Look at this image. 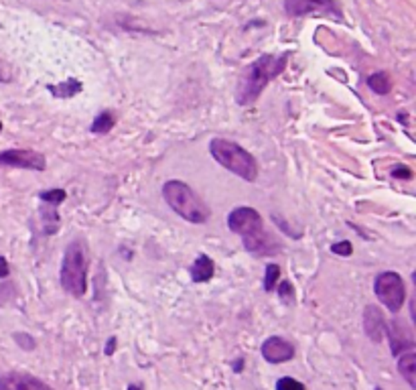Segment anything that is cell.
Instances as JSON below:
<instances>
[{
  "mask_svg": "<svg viewBox=\"0 0 416 390\" xmlns=\"http://www.w3.org/2000/svg\"><path fill=\"white\" fill-rule=\"evenodd\" d=\"M228 226L234 234L244 238V246L254 254H268L270 252V236L264 232L262 215L254 208H236L228 217Z\"/></svg>",
  "mask_w": 416,
  "mask_h": 390,
  "instance_id": "obj_2",
  "label": "cell"
},
{
  "mask_svg": "<svg viewBox=\"0 0 416 390\" xmlns=\"http://www.w3.org/2000/svg\"><path fill=\"white\" fill-rule=\"evenodd\" d=\"M14 338H17V340H23V342H19V344H21V348H29V350H33V348H35V344H33V338H31V335L17 333Z\"/></svg>",
  "mask_w": 416,
  "mask_h": 390,
  "instance_id": "obj_22",
  "label": "cell"
},
{
  "mask_svg": "<svg viewBox=\"0 0 416 390\" xmlns=\"http://www.w3.org/2000/svg\"><path fill=\"white\" fill-rule=\"evenodd\" d=\"M209 150L213 155V159L226 167L228 171H232L234 175L242 177L244 181H256L258 177V165L256 159L236 142L228 141V139H213L209 142Z\"/></svg>",
  "mask_w": 416,
  "mask_h": 390,
  "instance_id": "obj_4",
  "label": "cell"
},
{
  "mask_svg": "<svg viewBox=\"0 0 416 390\" xmlns=\"http://www.w3.org/2000/svg\"><path fill=\"white\" fill-rule=\"evenodd\" d=\"M374 291H376V297L380 299V303H384V307L390 309L392 313H398L402 309L404 299H406V289H404V281L400 279V275H396L392 271L382 273L376 279Z\"/></svg>",
  "mask_w": 416,
  "mask_h": 390,
  "instance_id": "obj_6",
  "label": "cell"
},
{
  "mask_svg": "<svg viewBox=\"0 0 416 390\" xmlns=\"http://www.w3.org/2000/svg\"><path fill=\"white\" fill-rule=\"evenodd\" d=\"M278 277H280V266L278 264H268L266 266V277H264V289L270 293L278 283Z\"/></svg>",
  "mask_w": 416,
  "mask_h": 390,
  "instance_id": "obj_17",
  "label": "cell"
},
{
  "mask_svg": "<svg viewBox=\"0 0 416 390\" xmlns=\"http://www.w3.org/2000/svg\"><path fill=\"white\" fill-rule=\"evenodd\" d=\"M364 329H366V335L374 342V344H380L384 340V333H386V321L382 311L376 305H368L366 311H364Z\"/></svg>",
  "mask_w": 416,
  "mask_h": 390,
  "instance_id": "obj_11",
  "label": "cell"
},
{
  "mask_svg": "<svg viewBox=\"0 0 416 390\" xmlns=\"http://www.w3.org/2000/svg\"><path fill=\"white\" fill-rule=\"evenodd\" d=\"M398 370L402 374V378L408 382L410 389H416V354L413 352H404L398 358Z\"/></svg>",
  "mask_w": 416,
  "mask_h": 390,
  "instance_id": "obj_13",
  "label": "cell"
},
{
  "mask_svg": "<svg viewBox=\"0 0 416 390\" xmlns=\"http://www.w3.org/2000/svg\"><path fill=\"white\" fill-rule=\"evenodd\" d=\"M128 390H142V389H140V387H137V384H130V387H128Z\"/></svg>",
  "mask_w": 416,
  "mask_h": 390,
  "instance_id": "obj_26",
  "label": "cell"
},
{
  "mask_svg": "<svg viewBox=\"0 0 416 390\" xmlns=\"http://www.w3.org/2000/svg\"><path fill=\"white\" fill-rule=\"evenodd\" d=\"M351 242H347V240H341V242H337V244H333L331 246V252H335V254H341V256H349L351 254Z\"/></svg>",
  "mask_w": 416,
  "mask_h": 390,
  "instance_id": "obj_21",
  "label": "cell"
},
{
  "mask_svg": "<svg viewBox=\"0 0 416 390\" xmlns=\"http://www.w3.org/2000/svg\"><path fill=\"white\" fill-rule=\"evenodd\" d=\"M278 295H280L282 301H293V284L288 281L278 284Z\"/></svg>",
  "mask_w": 416,
  "mask_h": 390,
  "instance_id": "obj_20",
  "label": "cell"
},
{
  "mask_svg": "<svg viewBox=\"0 0 416 390\" xmlns=\"http://www.w3.org/2000/svg\"><path fill=\"white\" fill-rule=\"evenodd\" d=\"M8 273H10V266H8L6 258H4V256H0V279H6V277H8Z\"/></svg>",
  "mask_w": 416,
  "mask_h": 390,
  "instance_id": "obj_24",
  "label": "cell"
},
{
  "mask_svg": "<svg viewBox=\"0 0 416 390\" xmlns=\"http://www.w3.org/2000/svg\"><path fill=\"white\" fill-rule=\"evenodd\" d=\"M368 86L376 92V94H388L390 90H392V79H390V75L388 73H384V71H376V73H372L370 77H368Z\"/></svg>",
  "mask_w": 416,
  "mask_h": 390,
  "instance_id": "obj_14",
  "label": "cell"
},
{
  "mask_svg": "<svg viewBox=\"0 0 416 390\" xmlns=\"http://www.w3.org/2000/svg\"><path fill=\"white\" fill-rule=\"evenodd\" d=\"M0 130H2V122H0Z\"/></svg>",
  "mask_w": 416,
  "mask_h": 390,
  "instance_id": "obj_27",
  "label": "cell"
},
{
  "mask_svg": "<svg viewBox=\"0 0 416 390\" xmlns=\"http://www.w3.org/2000/svg\"><path fill=\"white\" fill-rule=\"evenodd\" d=\"M213 271H215V264H213V260L206 256V254H201L195 262H193V266H191V279L195 281V283H206L209 281L211 277H213Z\"/></svg>",
  "mask_w": 416,
  "mask_h": 390,
  "instance_id": "obj_12",
  "label": "cell"
},
{
  "mask_svg": "<svg viewBox=\"0 0 416 390\" xmlns=\"http://www.w3.org/2000/svg\"><path fill=\"white\" fill-rule=\"evenodd\" d=\"M163 197L169 204V208L177 212L183 220L193 222V224H204L208 222L209 210L208 206L195 195V191L183 183V181H167L163 187Z\"/></svg>",
  "mask_w": 416,
  "mask_h": 390,
  "instance_id": "obj_5",
  "label": "cell"
},
{
  "mask_svg": "<svg viewBox=\"0 0 416 390\" xmlns=\"http://www.w3.org/2000/svg\"><path fill=\"white\" fill-rule=\"evenodd\" d=\"M116 350V338H110L108 344H106V355H112Z\"/></svg>",
  "mask_w": 416,
  "mask_h": 390,
  "instance_id": "obj_25",
  "label": "cell"
},
{
  "mask_svg": "<svg viewBox=\"0 0 416 390\" xmlns=\"http://www.w3.org/2000/svg\"><path fill=\"white\" fill-rule=\"evenodd\" d=\"M376 390H384V389H376Z\"/></svg>",
  "mask_w": 416,
  "mask_h": 390,
  "instance_id": "obj_28",
  "label": "cell"
},
{
  "mask_svg": "<svg viewBox=\"0 0 416 390\" xmlns=\"http://www.w3.org/2000/svg\"><path fill=\"white\" fill-rule=\"evenodd\" d=\"M284 10L290 17L321 14L327 19H341V8L335 0H284Z\"/></svg>",
  "mask_w": 416,
  "mask_h": 390,
  "instance_id": "obj_7",
  "label": "cell"
},
{
  "mask_svg": "<svg viewBox=\"0 0 416 390\" xmlns=\"http://www.w3.org/2000/svg\"><path fill=\"white\" fill-rule=\"evenodd\" d=\"M277 390H305V387L299 380H295L290 376H284L277 382Z\"/></svg>",
  "mask_w": 416,
  "mask_h": 390,
  "instance_id": "obj_19",
  "label": "cell"
},
{
  "mask_svg": "<svg viewBox=\"0 0 416 390\" xmlns=\"http://www.w3.org/2000/svg\"><path fill=\"white\" fill-rule=\"evenodd\" d=\"M0 165L6 167H19V169H33L43 171L47 167V161L41 153L37 150H25V148H12L0 153Z\"/></svg>",
  "mask_w": 416,
  "mask_h": 390,
  "instance_id": "obj_8",
  "label": "cell"
},
{
  "mask_svg": "<svg viewBox=\"0 0 416 390\" xmlns=\"http://www.w3.org/2000/svg\"><path fill=\"white\" fill-rule=\"evenodd\" d=\"M88 269H90V248L83 238H77L66 250L63 262H61V273H59L61 286L73 297L86 295Z\"/></svg>",
  "mask_w": 416,
  "mask_h": 390,
  "instance_id": "obj_1",
  "label": "cell"
},
{
  "mask_svg": "<svg viewBox=\"0 0 416 390\" xmlns=\"http://www.w3.org/2000/svg\"><path fill=\"white\" fill-rule=\"evenodd\" d=\"M392 177L413 179V171H410V169H406V167H400V169H394V171H392Z\"/></svg>",
  "mask_w": 416,
  "mask_h": 390,
  "instance_id": "obj_23",
  "label": "cell"
},
{
  "mask_svg": "<svg viewBox=\"0 0 416 390\" xmlns=\"http://www.w3.org/2000/svg\"><path fill=\"white\" fill-rule=\"evenodd\" d=\"M262 355L266 362L270 364H282V362H288L293 360L295 355V346L284 340V338H278V335H273L268 338L264 344H262Z\"/></svg>",
  "mask_w": 416,
  "mask_h": 390,
  "instance_id": "obj_9",
  "label": "cell"
},
{
  "mask_svg": "<svg viewBox=\"0 0 416 390\" xmlns=\"http://www.w3.org/2000/svg\"><path fill=\"white\" fill-rule=\"evenodd\" d=\"M286 55H262L258 57L250 70L246 73L242 81V88L238 92V102L240 104H252L268 86L270 79H275L278 73H282V70L286 68Z\"/></svg>",
  "mask_w": 416,
  "mask_h": 390,
  "instance_id": "obj_3",
  "label": "cell"
},
{
  "mask_svg": "<svg viewBox=\"0 0 416 390\" xmlns=\"http://www.w3.org/2000/svg\"><path fill=\"white\" fill-rule=\"evenodd\" d=\"M0 390H53L43 380L31 374L21 372H8L0 376Z\"/></svg>",
  "mask_w": 416,
  "mask_h": 390,
  "instance_id": "obj_10",
  "label": "cell"
},
{
  "mask_svg": "<svg viewBox=\"0 0 416 390\" xmlns=\"http://www.w3.org/2000/svg\"><path fill=\"white\" fill-rule=\"evenodd\" d=\"M114 114L112 112H102V114H98L96 116V120L92 122V133H96V135H104V133H110L112 130V126H114Z\"/></svg>",
  "mask_w": 416,
  "mask_h": 390,
  "instance_id": "obj_15",
  "label": "cell"
},
{
  "mask_svg": "<svg viewBox=\"0 0 416 390\" xmlns=\"http://www.w3.org/2000/svg\"><path fill=\"white\" fill-rule=\"evenodd\" d=\"M49 90H51L57 98H71L75 92L81 90V84H79L77 79H68V81H63V84H59V86H51Z\"/></svg>",
  "mask_w": 416,
  "mask_h": 390,
  "instance_id": "obj_16",
  "label": "cell"
},
{
  "mask_svg": "<svg viewBox=\"0 0 416 390\" xmlns=\"http://www.w3.org/2000/svg\"><path fill=\"white\" fill-rule=\"evenodd\" d=\"M66 191L63 189H51V191H45V193H41V199L43 202H47V204H51V206H57V204H61L63 199H66Z\"/></svg>",
  "mask_w": 416,
  "mask_h": 390,
  "instance_id": "obj_18",
  "label": "cell"
}]
</instances>
